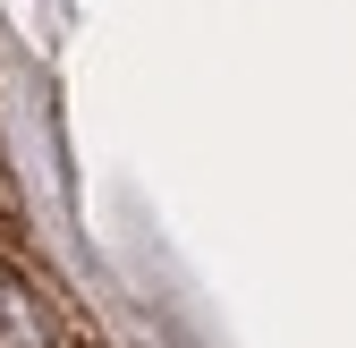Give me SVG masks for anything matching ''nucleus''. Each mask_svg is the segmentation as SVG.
Returning a JSON list of instances; mask_svg holds the SVG:
<instances>
[{"mask_svg": "<svg viewBox=\"0 0 356 348\" xmlns=\"http://www.w3.org/2000/svg\"><path fill=\"white\" fill-rule=\"evenodd\" d=\"M0 348H68L60 306H51L26 272H9V264H0Z\"/></svg>", "mask_w": 356, "mask_h": 348, "instance_id": "nucleus-1", "label": "nucleus"}]
</instances>
